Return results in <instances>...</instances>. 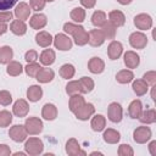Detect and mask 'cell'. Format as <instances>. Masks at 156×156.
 I'll list each match as a JSON object with an SVG mask.
<instances>
[{
	"label": "cell",
	"instance_id": "cell-1",
	"mask_svg": "<svg viewBox=\"0 0 156 156\" xmlns=\"http://www.w3.org/2000/svg\"><path fill=\"white\" fill-rule=\"evenodd\" d=\"M63 30L68 34H71L74 39V43L79 46H83L88 43V32L84 29V27L67 22L63 24Z\"/></svg>",
	"mask_w": 156,
	"mask_h": 156
},
{
	"label": "cell",
	"instance_id": "cell-2",
	"mask_svg": "<svg viewBox=\"0 0 156 156\" xmlns=\"http://www.w3.org/2000/svg\"><path fill=\"white\" fill-rule=\"evenodd\" d=\"M24 149H26V152L28 155L37 156V155H40L43 152L44 144L39 138H29L24 144Z\"/></svg>",
	"mask_w": 156,
	"mask_h": 156
},
{
	"label": "cell",
	"instance_id": "cell-3",
	"mask_svg": "<svg viewBox=\"0 0 156 156\" xmlns=\"http://www.w3.org/2000/svg\"><path fill=\"white\" fill-rule=\"evenodd\" d=\"M151 135H152V133H151V129H150L149 127H146V126H140V127H138V128L134 130V133H133V139H134V141L138 143V144H144V143H146V141L150 140Z\"/></svg>",
	"mask_w": 156,
	"mask_h": 156
},
{
	"label": "cell",
	"instance_id": "cell-4",
	"mask_svg": "<svg viewBox=\"0 0 156 156\" xmlns=\"http://www.w3.org/2000/svg\"><path fill=\"white\" fill-rule=\"evenodd\" d=\"M107 116H108V119L111 122H113V123L121 122L122 117H123L122 106L118 102H111L108 105V108H107Z\"/></svg>",
	"mask_w": 156,
	"mask_h": 156
},
{
	"label": "cell",
	"instance_id": "cell-5",
	"mask_svg": "<svg viewBox=\"0 0 156 156\" xmlns=\"http://www.w3.org/2000/svg\"><path fill=\"white\" fill-rule=\"evenodd\" d=\"M24 127L28 134H39L43 130V122L38 117H29L24 122Z\"/></svg>",
	"mask_w": 156,
	"mask_h": 156
},
{
	"label": "cell",
	"instance_id": "cell-6",
	"mask_svg": "<svg viewBox=\"0 0 156 156\" xmlns=\"http://www.w3.org/2000/svg\"><path fill=\"white\" fill-rule=\"evenodd\" d=\"M27 130H26V127L22 126V124H15L10 128L9 130V135L10 138L16 141V143H21V141H24L26 138H27Z\"/></svg>",
	"mask_w": 156,
	"mask_h": 156
},
{
	"label": "cell",
	"instance_id": "cell-7",
	"mask_svg": "<svg viewBox=\"0 0 156 156\" xmlns=\"http://www.w3.org/2000/svg\"><path fill=\"white\" fill-rule=\"evenodd\" d=\"M52 41H54L55 48L61 50V51H67V50H69L72 48V40L69 39L68 35H66L63 33L56 34Z\"/></svg>",
	"mask_w": 156,
	"mask_h": 156
},
{
	"label": "cell",
	"instance_id": "cell-8",
	"mask_svg": "<svg viewBox=\"0 0 156 156\" xmlns=\"http://www.w3.org/2000/svg\"><path fill=\"white\" fill-rule=\"evenodd\" d=\"M129 44L134 49H144L147 45V37L141 32H134L129 35Z\"/></svg>",
	"mask_w": 156,
	"mask_h": 156
},
{
	"label": "cell",
	"instance_id": "cell-9",
	"mask_svg": "<svg viewBox=\"0 0 156 156\" xmlns=\"http://www.w3.org/2000/svg\"><path fill=\"white\" fill-rule=\"evenodd\" d=\"M134 24L138 29L147 30L152 27V18L147 13H139L134 17Z\"/></svg>",
	"mask_w": 156,
	"mask_h": 156
},
{
	"label": "cell",
	"instance_id": "cell-10",
	"mask_svg": "<svg viewBox=\"0 0 156 156\" xmlns=\"http://www.w3.org/2000/svg\"><path fill=\"white\" fill-rule=\"evenodd\" d=\"M105 41V35L101 29H91L88 33V43L91 46H100Z\"/></svg>",
	"mask_w": 156,
	"mask_h": 156
},
{
	"label": "cell",
	"instance_id": "cell-11",
	"mask_svg": "<svg viewBox=\"0 0 156 156\" xmlns=\"http://www.w3.org/2000/svg\"><path fill=\"white\" fill-rule=\"evenodd\" d=\"M94 112H95V107H94V105L93 104H84L79 110H77L76 112H74V115H76V117L78 118V119H80V121H87L88 118H90L93 115H94Z\"/></svg>",
	"mask_w": 156,
	"mask_h": 156
},
{
	"label": "cell",
	"instance_id": "cell-12",
	"mask_svg": "<svg viewBox=\"0 0 156 156\" xmlns=\"http://www.w3.org/2000/svg\"><path fill=\"white\" fill-rule=\"evenodd\" d=\"M29 111V105L26 100L23 99H18L15 104H13V107H12V112L15 116L22 118V117H26L27 113Z\"/></svg>",
	"mask_w": 156,
	"mask_h": 156
},
{
	"label": "cell",
	"instance_id": "cell-13",
	"mask_svg": "<svg viewBox=\"0 0 156 156\" xmlns=\"http://www.w3.org/2000/svg\"><path fill=\"white\" fill-rule=\"evenodd\" d=\"M66 152H67L69 156L85 155V151L80 150V145H79V143H78L74 138L68 139V141L66 143Z\"/></svg>",
	"mask_w": 156,
	"mask_h": 156
},
{
	"label": "cell",
	"instance_id": "cell-14",
	"mask_svg": "<svg viewBox=\"0 0 156 156\" xmlns=\"http://www.w3.org/2000/svg\"><path fill=\"white\" fill-rule=\"evenodd\" d=\"M122 51H123V46L117 40H112L107 48V55L111 60H117L122 55Z\"/></svg>",
	"mask_w": 156,
	"mask_h": 156
},
{
	"label": "cell",
	"instance_id": "cell-15",
	"mask_svg": "<svg viewBox=\"0 0 156 156\" xmlns=\"http://www.w3.org/2000/svg\"><path fill=\"white\" fill-rule=\"evenodd\" d=\"M46 23H48L46 16L43 15V13H35L29 20V26L33 29H41V28H44L46 26Z\"/></svg>",
	"mask_w": 156,
	"mask_h": 156
},
{
	"label": "cell",
	"instance_id": "cell-16",
	"mask_svg": "<svg viewBox=\"0 0 156 156\" xmlns=\"http://www.w3.org/2000/svg\"><path fill=\"white\" fill-rule=\"evenodd\" d=\"M88 68L91 73L99 74L105 69V62L100 57H91L88 62Z\"/></svg>",
	"mask_w": 156,
	"mask_h": 156
},
{
	"label": "cell",
	"instance_id": "cell-17",
	"mask_svg": "<svg viewBox=\"0 0 156 156\" xmlns=\"http://www.w3.org/2000/svg\"><path fill=\"white\" fill-rule=\"evenodd\" d=\"M30 15V7L28 4L26 2H20L16 9H15V16L17 17V20L21 21H26Z\"/></svg>",
	"mask_w": 156,
	"mask_h": 156
},
{
	"label": "cell",
	"instance_id": "cell-18",
	"mask_svg": "<svg viewBox=\"0 0 156 156\" xmlns=\"http://www.w3.org/2000/svg\"><path fill=\"white\" fill-rule=\"evenodd\" d=\"M54 77H55V73L51 68H43V67L38 71V73L35 76L37 80L39 83H49L54 79Z\"/></svg>",
	"mask_w": 156,
	"mask_h": 156
},
{
	"label": "cell",
	"instance_id": "cell-19",
	"mask_svg": "<svg viewBox=\"0 0 156 156\" xmlns=\"http://www.w3.org/2000/svg\"><path fill=\"white\" fill-rule=\"evenodd\" d=\"M41 116L46 121H54L57 117V107L54 104H45L41 110Z\"/></svg>",
	"mask_w": 156,
	"mask_h": 156
},
{
	"label": "cell",
	"instance_id": "cell-20",
	"mask_svg": "<svg viewBox=\"0 0 156 156\" xmlns=\"http://www.w3.org/2000/svg\"><path fill=\"white\" fill-rule=\"evenodd\" d=\"M108 20H110V22H111L115 27H121V26H123L124 22H126V16H124V13H123L122 11H119V10H113V11H111V12L108 13Z\"/></svg>",
	"mask_w": 156,
	"mask_h": 156
},
{
	"label": "cell",
	"instance_id": "cell-21",
	"mask_svg": "<svg viewBox=\"0 0 156 156\" xmlns=\"http://www.w3.org/2000/svg\"><path fill=\"white\" fill-rule=\"evenodd\" d=\"M140 63V57L134 51H127L124 54V65L128 68H135Z\"/></svg>",
	"mask_w": 156,
	"mask_h": 156
},
{
	"label": "cell",
	"instance_id": "cell-22",
	"mask_svg": "<svg viewBox=\"0 0 156 156\" xmlns=\"http://www.w3.org/2000/svg\"><path fill=\"white\" fill-rule=\"evenodd\" d=\"M52 37H51V34L50 33H48V32H45V30H41V32H39L37 35H35V41H37V44L39 45V46H41V48H48V46H50L51 45V43H52Z\"/></svg>",
	"mask_w": 156,
	"mask_h": 156
},
{
	"label": "cell",
	"instance_id": "cell-23",
	"mask_svg": "<svg viewBox=\"0 0 156 156\" xmlns=\"http://www.w3.org/2000/svg\"><path fill=\"white\" fill-rule=\"evenodd\" d=\"M43 96V89L39 85H30L27 89V98L32 102H37Z\"/></svg>",
	"mask_w": 156,
	"mask_h": 156
},
{
	"label": "cell",
	"instance_id": "cell-24",
	"mask_svg": "<svg viewBox=\"0 0 156 156\" xmlns=\"http://www.w3.org/2000/svg\"><path fill=\"white\" fill-rule=\"evenodd\" d=\"M84 104H85L84 98H83L80 94H74V95H71L68 106H69V110L74 113V112H76L77 110H79Z\"/></svg>",
	"mask_w": 156,
	"mask_h": 156
},
{
	"label": "cell",
	"instance_id": "cell-25",
	"mask_svg": "<svg viewBox=\"0 0 156 156\" xmlns=\"http://www.w3.org/2000/svg\"><path fill=\"white\" fill-rule=\"evenodd\" d=\"M10 30L16 34V35H23L27 32V26L24 23V21L21 20H13L10 24Z\"/></svg>",
	"mask_w": 156,
	"mask_h": 156
},
{
	"label": "cell",
	"instance_id": "cell-26",
	"mask_svg": "<svg viewBox=\"0 0 156 156\" xmlns=\"http://www.w3.org/2000/svg\"><path fill=\"white\" fill-rule=\"evenodd\" d=\"M55 58H56V55H55V51L52 49H45L41 54H40V62L41 65L44 66H50L55 62Z\"/></svg>",
	"mask_w": 156,
	"mask_h": 156
},
{
	"label": "cell",
	"instance_id": "cell-27",
	"mask_svg": "<svg viewBox=\"0 0 156 156\" xmlns=\"http://www.w3.org/2000/svg\"><path fill=\"white\" fill-rule=\"evenodd\" d=\"M134 93L138 95V96H141V95H145L149 90V84L144 80V79H136L133 82V85H132Z\"/></svg>",
	"mask_w": 156,
	"mask_h": 156
},
{
	"label": "cell",
	"instance_id": "cell-28",
	"mask_svg": "<svg viewBox=\"0 0 156 156\" xmlns=\"http://www.w3.org/2000/svg\"><path fill=\"white\" fill-rule=\"evenodd\" d=\"M140 119L141 123H146V124H151L156 122V111L154 108H149L145 111H141L140 116L138 117Z\"/></svg>",
	"mask_w": 156,
	"mask_h": 156
},
{
	"label": "cell",
	"instance_id": "cell-29",
	"mask_svg": "<svg viewBox=\"0 0 156 156\" xmlns=\"http://www.w3.org/2000/svg\"><path fill=\"white\" fill-rule=\"evenodd\" d=\"M143 111V105H141V101L140 100H133L130 104H129V107H128V113L132 118H138L140 116Z\"/></svg>",
	"mask_w": 156,
	"mask_h": 156
},
{
	"label": "cell",
	"instance_id": "cell-30",
	"mask_svg": "<svg viewBox=\"0 0 156 156\" xmlns=\"http://www.w3.org/2000/svg\"><path fill=\"white\" fill-rule=\"evenodd\" d=\"M91 129L94 132H101L105 129L106 126V118L102 115H95L91 119Z\"/></svg>",
	"mask_w": 156,
	"mask_h": 156
},
{
	"label": "cell",
	"instance_id": "cell-31",
	"mask_svg": "<svg viewBox=\"0 0 156 156\" xmlns=\"http://www.w3.org/2000/svg\"><path fill=\"white\" fill-rule=\"evenodd\" d=\"M102 138H104V140H105L106 143H108V144H116V143L119 141L121 135H119V133H118L117 130H115V129H112V128H107V129L104 132Z\"/></svg>",
	"mask_w": 156,
	"mask_h": 156
},
{
	"label": "cell",
	"instance_id": "cell-32",
	"mask_svg": "<svg viewBox=\"0 0 156 156\" xmlns=\"http://www.w3.org/2000/svg\"><path fill=\"white\" fill-rule=\"evenodd\" d=\"M134 79V74L132 71L129 69H122L119 71L117 74H116V80L121 84H127V83H130L132 80Z\"/></svg>",
	"mask_w": 156,
	"mask_h": 156
},
{
	"label": "cell",
	"instance_id": "cell-33",
	"mask_svg": "<svg viewBox=\"0 0 156 156\" xmlns=\"http://www.w3.org/2000/svg\"><path fill=\"white\" fill-rule=\"evenodd\" d=\"M22 71H23V67L18 61H10L9 65H7V68H6L7 74L11 76V77L20 76L22 73Z\"/></svg>",
	"mask_w": 156,
	"mask_h": 156
},
{
	"label": "cell",
	"instance_id": "cell-34",
	"mask_svg": "<svg viewBox=\"0 0 156 156\" xmlns=\"http://www.w3.org/2000/svg\"><path fill=\"white\" fill-rule=\"evenodd\" d=\"M13 56V51L10 46H1L0 48V63L5 65L11 61Z\"/></svg>",
	"mask_w": 156,
	"mask_h": 156
},
{
	"label": "cell",
	"instance_id": "cell-35",
	"mask_svg": "<svg viewBox=\"0 0 156 156\" xmlns=\"http://www.w3.org/2000/svg\"><path fill=\"white\" fill-rule=\"evenodd\" d=\"M106 21V13L104 11H95L91 16V23L95 27H102Z\"/></svg>",
	"mask_w": 156,
	"mask_h": 156
},
{
	"label": "cell",
	"instance_id": "cell-36",
	"mask_svg": "<svg viewBox=\"0 0 156 156\" xmlns=\"http://www.w3.org/2000/svg\"><path fill=\"white\" fill-rule=\"evenodd\" d=\"M116 29H117V27H115L111 22H105L101 30H102V33L105 35V39H115Z\"/></svg>",
	"mask_w": 156,
	"mask_h": 156
},
{
	"label": "cell",
	"instance_id": "cell-37",
	"mask_svg": "<svg viewBox=\"0 0 156 156\" xmlns=\"http://www.w3.org/2000/svg\"><path fill=\"white\" fill-rule=\"evenodd\" d=\"M74 73H76L74 66L71 65V63H65V65H62L61 68H60V76H61L62 78H65V79L72 78V77L74 76Z\"/></svg>",
	"mask_w": 156,
	"mask_h": 156
},
{
	"label": "cell",
	"instance_id": "cell-38",
	"mask_svg": "<svg viewBox=\"0 0 156 156\" xmlns=\"http://www.w3.org/2000/svg\"><path fill=\"white\" fill-rule=\"evenodd\" d=\"M79 84L82 88V93H84V94L90 93L94 89V80L89 77H82L79 79Z\"/></svg>",
	"mask_w": 156,
	"mask_h": 156
},
{
	"label": "cell",
	"instance_id": "cell-39",
	"mask_svg": "<svg viewBox=\"0 0 156 156\" xmlns=\"http://www.w3.org/2000/svg\"><path fill=\"white\" fill-rule=\"evenodd\" d=\"M69 16H71V18H72L74 22L80 23V22H83V21L85 20V10L82 9V7H74V9L71 11Z\"/></svg>",
	"mask_w": 156,
	"mask_h": 156
},
{
	"label": "cell",
	"instance_id": "cell-40",
	"mask_svg": "<svg viewBox=\"0 0 156 156\" xmlns=\"http://www.w3.org/2000/svg\"><path fill=\"white\" fill-rule=\"evenodd\" d=\"M66 93L68 95L80 94L82 93V88H80L79 80H71V82H68V84L66 85Z\"/></svg>",
	"mask_w": 156,
	"mask_h": 156
},
{
	"label": "cell",
	"instance_id": "cell-41",
	"mask_svg": "<svg viewBox=\"0 0 156 156\" xmlns=\"http://www.w3.org/2000/svg\"><path fill=\"white\" fill-rule=\"evenodd\" d=\"M12 122V115L11 112L4 110L0 111V128H5L7 126H10V123Z\"/></svg>",
	"mask_w": 156,
	"mask_h": 156
},
{
	"label": "cell",
	"instance_id": "cell-42",
	"mask_svg": "<svg viewBox=\"0 0 156 156\" xmlns=\"http://www.w3.org/2000/svg\"><path fill=\"white\" fill-rule=\"evenodd\" d=\"M40 68H41V67H40L39 63L33 62V63H28V65L24 67V71H26L27 76H29V77H35L37 73H38V71H39Z\"/></svg>",
	"mask_w": 156,
	"mask_h": 156
},
{
	"label": "cell",
	"instance_id": "cell-43",
	"mask_svg": "<svg viewBox=\"0 0 156 156\" xmlns=\"http://www.w3.org/2000/svg\"><path fill=\"white\" fill-rule=\"evenodd\" d=\"M118 155H119V156H133V155H134V151H133V149H132L130 145H128V144H122V145H119V147H118Z\"/></svg>",
	"mask_w": 156,
	"mask_h": 156
},
{
	"label": "cell",
	"instance_id": "cell-44",
	"mask_svg": "<svg viewBox=\"0 0 156 156\" xmlns=\"http://www.w3.org/2000/svg\"><path fill=\"white\" fill-rule=\"evenodd\" d=\"M12 102V96L7 90H0V104L7 106Z\"/></svg>",
	"mask_w": 156,
	"mask_h": 156
},
{
	"label": "cell",
	"instance_id": "cell-45",
	"mask_svg": "<svg viewBox=\"0 0 156 156\" xmlns=\"http://www.w3.org/2000/svg\"><path fill=\"white\" fill-rule=\"evenodd\" d=\"M45 0H29V6L34 11H40L45 7Z\"/></svg>",
	"mask_w": 156,
	"mask_h": 156
},
{
	"label": "cell",
	"instance_id": "cell-46",
	"mask_svg": "<svg viewBox=\"0 0 156 156\" xmlns=\"http://www.w3.org/2000/svg\"><path fill=\"white\" fill-rule=\"evenodd\" d=\"M144 80L147 83V84H150V85H155V83H156V72L155 71H149V72H146L145 74H144Z\"/></svg>",
	"mask_w": 156,
	"mask_h": 156
},
{
	"label": "cell",
	"instance_id": "cell-47",
	"mask_svg": "<svg viewBox=\"0 0 156 156\" xmlns=\"http://www.w3.org/2000/svg\"><path fill=\"white\" fill-rule=\"evenodd\" d=\"M18 0H0V11H6L10 10L16 5Z\"/></svg>",
	"mask_w": 156,
	"mask_h": 156
},
{
	"label": "cell",
	"instance_id": "cell-48",
	"mask_svg": "<svg viewBox=\"0 0 156 156\" xmlns=\"http://www.w3.org/2000/svg\"><path fill=\"white\" fill-rule=\"evenodd\" d=\"M24 60L28 62V63H33L38 60V52L35 50H28L24 55Z\"/></svg>",
	"mask_w": 156,
	"mask_h": 156
},
{
	"label": "cell",
	"instance_id": "cell-49",
	"mask_svg": "<svg viewBox=\"0 0 156 156\" xmlns=\"http://www.w3.org/2000/svg\"><path fill=\"white\" fill-rule=\"evenodd\" d=\"M12 20V13L10 11H0V22L6 23Z\"/></svg>",
	"mask_w": 156,
	"mask_h": 156
},
{
	"label": "cell",
	"instance_id": "cell-50",
	"mask_svg": "<svg viewBox=\"0 0 156 156\" xmlns=\"http://www.w3.org/2000/svg\"><path fill=\"white\" fill-rule=\"evenodd\" d=\"M11 154L10 146H7L6 144H0V156H9Z\"/></svg>",
	"mask_w": 156,
	"mask_h": 156
},
{
	"label": "cell",
	"instance_id": "cell-51",
	"mask_svg": "<svg viewBox=\"0 0 156 156\" xmlns=\"http://www.w3.org/2000/svg\"><path fill=\"white\" fill-rule=\"evenodd\" d=\"M79 1H80V4H82L84 7H87V9H91V7H94L95 4H96V0H79Z\"/></svg>",
	"mask_w": 156,
	"mask_h": 156
},
{
	"label": "cell",
	"instance_id": "cell-52",
	"mask_svg": "<svg viewBox=\"0 0 156 156\" xmlns=\"http://www.w3.org/2000/svg\"><path fill=\"white\" fill-rule=\"evenodd\" d=\"M149 151H150V154H151L152 156L156 155V141H155V140H152V141L149 144Z\"/></svg>",
	"mask_w": 156,
	"mask_h": 156
},
{
	"label": "cell",
	"instance_id": "cell-53",
	"mask_svg": "<svg viewBox=\"0 0 156 156\" xmlns=\"http://www.w3.org/2000/svg\"><path fill=\"white\" fill-rule=\"evenodd\" d=\"M6 30H7V26H6V23L0 22V35H2L4 33H6Z\"/></svg>",
	"mask_w": 156,
	"mask_h": 156
},
{
	"label": "cell",
	"instance_id": "cell-54",
	"mask_svg": "<svg viewBox=\"0 0 156 156\" xmlns=\"http://www.w3.org/2000/svg\"><path fill=\"white\" fill-rule=\"evenodd\" d=\"M119 4H122V5H128V4H130L132 2V0H117Z\"/></svg>",
	"mask_w": 156,
	"mask_h": 156
},
{
	"label": "cell",
	"instance_id": "cell-55",
	"mask_svg": "<svg viewBox=\"0 0 156 156\" xmlns=\"http://www.w3.org/2000/svg\"><path fill=\"white\" fill-rule=\"evenodd\" d=\"M151 98H152V100H154V101L156 100V98H155V85H152V91H151Z\"/></svg>",
	"mask_w": 156,
	"mask_h": 156
},
{
	"label": "cell",
	"instance_id": "cell-56",
	"mask_svg": "<svg viewBox=\"0 0 156 156\" xmlns=\"http://www.w3.org/2000/svg\"><path fill=\"white\" fill-rule=\"evenodd\" d=\"M45 1H49V2H51V1H54V0H45Z\"/></svg>",
	"mask_w": 156,
	"mask_h": 156
},
{
	"label": "cell",
	"instance_id": "cell-57",
	"mask_svg": "<svg viewBox=\"0 0 156 156\" xmlns=\"http://www.w3.org/2000/svg\"><path fill=\"white\" fill-rule=\"evenodd\" d=\"M69 1H72V0H69Z\"/></svg>",
	"mask_w": 156,
	"mask_h": 156
}]
</instances>
